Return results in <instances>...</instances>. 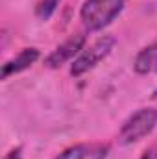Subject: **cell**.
Returning a JSON list of instances; mask_svg holds the SVG:
<instances>
[{
    "label": "cell",
    "instance_id": "obj_1",
    "mask_svg": "<svg viewBox=\"0 0 157 159\" xmlns=\"http://www.w3.org/2000/svg\"><path fill=\"white\" fill-rule=\"evenodd\" d=\"M126 0H85L79 17L89 32H98L109 26L124 9Z\"/></svg>",
    "mask_w": 157,
    "mask_h": 159
},
{
    "label": "cell",
    "instance_id": "obj_2",
    "mask_svg": "<svg viewBox=\"0 0 157 159\" xmlns=\"http://www.w3.org/2000/svg\"><path fill=\"white\" fill-rule=\"evenodd\" d=\"M157 124V111L152 107H142L137 113H133L120 128L118 141L122 144H133L141 141L142 137L150 135Z\"/></svg>",
    "mask_w": 157,
    "mask_h": 159
},
{
    "label": "cell",
    "instance_id": "obj_3",
    "mask_svg": "<svg viewBox=\"0 0 157 159\" xmlns=\"http://www.w3.org/2000/svg\"><path fill=\"white\" fill-rule=\"evenodd\" d=\"M115 43H117L115 37L105 35V37H100L96 43H92L89 48H83V50L79 52V56L72 61V65H70V74H72L74 78H78L81 74H85L87 70L94 69L104 57L109 56V52L113 50Z\"/></svg>",
    "mask_w": 157,
    "mask_h": 159
},
{
    "label": "cell",
    "instance_id": "obj_4",
    "mask_svg": "<svg viewBox=\"0 0 157 159\" xmlns=\"http://www.w3.org/2000/svg\"><path fill=\"white\" fill-rule=\"evenodd\" d=\"M85 46V35H72L70 39H67L63 44H59L48 57H46V65L50 69H57L61 65H65L67 61H70L72 57H78L79 52Z\"/></svg>",
    "mask_w": 157,
    "mask_h": 159
},
{
    "label": "cell",
    "instance_id": "obj_5",
    "mask_svg": "<svg viewBox=\"0 0 157 159\" xmlns=\"http://www.w3.org/2000/svg\"><path fill=\"white\" fill-rule=\"evenodd\" d=\"M109 146L102 143H83L67 148L56 159H107Z\"/></svg>",
    "mask_w": 157,
    "mask_h": 159
},
{
    "label": "cell",
    "instance_id": "obj_6",
    "mask_svg": "<svg viewBox=\"0 0 157 159\" xmlns=\"http://www.w3.org/2000/svg\"><path fill=\"white\" fill-rule=\"evenodd\" d=\"M37 59H39V50L37 48H24V50H20L15 57H11L9 61H6L2 65V80H7L13 74H19L22 70L30 69Z\"/></svg>",
    "mask_w": 157,
    "mask_h": 159
},
{
    "label": "cell",
    "instance_id": "obj_7",
    "mask_svg": "<svg viewBox=\"0 0 157 159\" xmlns=\"http://www.w3.org/2000/svg\"><path fill=\"white\" fill-rule=\"evenodd\" d=\"M155 63H157V43L142 48L133 63V69L137 74H148L152 70H155Z\"/></svg>",
    "mask_w": 157,
    "mask_h": 159
},
{
    "label": "cell",
    "instance_id": "obj_8",
    "mask_svg": "<svg viewBox=\"0 0 157 159\" xmlns=\"http://www.w3.org/2000/svg\"><path fill=\"white\" fill-rule=\"evenodd\" d=\"M59 2L61 0H41L39 6H37V17H39L41 20H48L56 13Z\"/></svg>",
    "mask_w": 157,
    "mask_h": 159
},
{
    "label": "cell",
    "instance_id": "obj_9",
    "mask_svg": "<svg viewBox=\"0 0 157 159\" xmlns=\"http://www.w3.org/2000/svg\"><path fill=\"white\" fill-rule=\"evenodd\" d=\"M141 159H157V143L155 144H152L150 148H146L144 154L141 156Z\"/></svg>",
    "mask_w": 157,
    "mask_h": 159
},
{
    "label": "cell",
    "instance_id": "obj_10",
    "mask_svg": "<svg viewBox=\"0 0 157 159\" xmlns=\"http://www.w3.org/2000/svg\"><path fill=\"white\" fill-rule=\"evenodd\" d=\"M20 157H22V148H20V146L11 148V150L4 156V159H20Z\"/></svg>",
    "mask_w": 157,
    "mask_h": 159
},
{
    "label": "cell",
    "instance_id": "obj_11",
    "mask_svg": "<svg viewBox=\"0 0 157 159\" xmlns=\"http://www.w3.org/2000/svg\"><path fill=\"white\" fill-rule=\"evenodd\" d=\"M152 98H155V100H157V89L154 91V94H152Z\"/></svg>",
    "mask_w": 157,
    "mask_h": 159
},
{
    "label": "cell",
    "instance_id": "obj_12",
    "mask_svg": "<svg viewBox=\"0 0 157 159\" xmlns=\"http://www.w3.org/2000/svg\"><path fill=\"white\" fill-rule=\"evenodd\" d=\"M155 70H157V63H155Z\"/></svg>",
    "mask_w": 157,
    "mask_h": 159
}]
</instances>
